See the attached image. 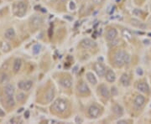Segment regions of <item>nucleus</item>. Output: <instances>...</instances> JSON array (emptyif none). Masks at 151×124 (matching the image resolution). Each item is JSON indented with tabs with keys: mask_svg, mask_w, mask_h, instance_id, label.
<instances>
[{
	"mask_svg": "<svg viewBox=\"0 0 151 124\" xmlns=\"http://www.w3.org/2000/svg\"><path fill=\"white\" fill-rule=\"evenodd\" d=\"M113 61H114V64H115L116 66H117V67H122L125 64L129 63V61H130V56L125 51H123V50H118L114 54Z\"/></svg>",
	"mask_w": 151,
	"mask_h": 124,
	"instance_id": "obj_1",
	"label": "nucleus"
},
{
	"mask_svg": "<svg viewBox=\"0 0 151 124\" xmlns=\"http://www.w3.org/2000/svg\"><path fill=\"white\" fill-rule=\"evenodd\" d=\"M27 12V4L20 1L17 2L13 5V13L17 17H24Z\"/></svg>",
	"mask_w": 151,
	"mask_h": 124,
	"instance_id": "obj_2",
	"label": "nucleus"
},
{
	"mask_svg": "<svg viewBox=\"0 0 151 124\" xmlns=\"http://www.w3.org/2000/svg\"><path fill=\"white\" fill-rule=\"evenodd\" d=\"M67 108H68V105H67V102L65 100L62 99V98H59V99H57V100L55 101V102L53 103L51 108L56 113H65L67 111Z\"/></svg>",
	"mask_w": 151,
	"mask_h": 124,
	"instance_id": "obj_3",
	"label": "nucleus"
},
{
	"mask_svg": "<svg viewBox=\"0 0 151 124\" xmlns=\"http://www.w3.org/2000/svg\"><path fill=\"white\" fill-rule=\"evenodd\" d=\"M42 24H43V19L39 15H34L33 18L30 19V25L35 29L40 27Z\"/></svg>",
	"mask_w": 151,
	"mask_h": 124,
	"instance_id": "obj_4",
	"label": "nucleus"
},
{
	"mask_svg": "<svg viewBox=\"0 0 151 124\" xmlns=\"http://www.w3.org/2000/svg\"><path fill=\"white\" fill-rule=\"evenodd\" d=\"M33 86V82L31 81H20L18 83V87L22 90V91H25L28 92L29 91Z\"/></svg>",
	"mask_w": 151,
	"mask_h": 124,
	"instance_id": "obj_5",
	"label": "nucleus"
},
{
	"mask_svg": "<svg viewBox=\"0 0 151 124\" xmlns=\"http://www.w3.org/2000/svg\"><path fill=\"white\" fill-rule=\"evenodd\" d=\"M101 109L97 105H92L89 108H88V115L91 118H96L100 115Z\"/></svg>",
	"mask_w": 151,
	"mask_h": 124,
	"instance_id": "obj_6",
	"label": "nucleus"
},
{
	"mask_svg": "<svg viewBox=\"0 0 151 124\" xmlns=\"http://www.w3.org/2000/svg\"><path fill=\"white\" fill-rule=\"evenodd\" d=\"M81 45L83 49H93L97 46L96 43L91 39H84L81 42Z\"/></svg>",
	"mask_w": 151,
	"mask_h": 124,
	"instance_id": "obj_7",
	"label": "nucleus"
},
{
	"mask_svg": "<svg viewBox=\"0 0 151 124\" xmlns=\"http://www.w3.org/2000/svg\"><path fill=\"white\" fill-rule=\"evenodd\" d=\"M117 31L116 29L114 28H109L106 33V39L108 41H112L113 39L117 38Z\"/></svg>",
	"mask_w": 151,
	"mask_h": 124,
	"instance_id": "obj_8",
	"label": "nucleus"
},
{
	"mask_svg": "<svg viewBox=\"0 0 151 124\" xmlns=\"http://www.w3.org/2000/svg\"><path fill=\"white\" fill-rule=\"evenodd\" d=\"M94 70H95L96 73L97 74V76H99L100 77L104 76L105 73H106V68H105V66L102 65V64L99 63V62L95 63V65H94Z\"/></svg>",
	"mask_w": 151,
	"mask_h": 124,
	"instance_id": "obj_9",
	"label": "nucleus"
},
{
	"mask_svg": "<svg viewBox=\"0 0 151 124\" xmlns=\"http://www.w3.org/2000/svg\"><path fill=\"white\" fill-rule=\"evenodd\" d=\"M145 98L144 96H142V95H138V96H136L135 98H134V106L137 108H139V109L142 108L145 105Z\"/></svg>",
	"mask_w": 151,
	"mask_h": 124,
	"instance_id": "obj_10",
	"label": "nucleus"
},
{
	"mask_svg": "<svg viewBox=\"0 0 151 124\" xmlns=\"http://www.w3.org/2000/svg\"><path fill=\"white\" fill-rule=\"evenodd\" d=\"M54 97H55V91L53 88H50L45 93V99L46 102H51L53 101Z\"/></svg>",
	"mask_w": 151,
	"mask_h": 124,
	"instance_id": "obj_11",
	"label": "nucleus"
},
{
	"mask_svg": "<svg viewBox=\"0 0 151 124\" xmlns=\"http://www.w3.org/2000/svg\"><path fill=\"white\" fill-rule=\"evenodd\" d=\"M137 88L140 92L143 93H149L150 92V86L146 82H140L137 86Z\"/></svg>",
	"mask_w": 151,
	"mask_h": 124,
	"instance_id": "obj_12",
	"label": "nucleus"
},
{
	"mask_svg": "<svg viewBox=\"0 0 151 124\" xmlns=\"http://www.w3.org/2000/svg\"><path fill=\"white\" fill-rule=\"evenodd\" d=\"M77 90L79 92L82 93V94H87V93H89L90 89L88 86L87 85V83L85 82H81L77 86Z\"/></svg>",
	"mask_w": 151,
	"mask_h": 124,
	"instance_id": "obj_13",
	"label": "nucleus"
},
{
	"mask_svg": "<svg viewBox=\"0 0 151 124\" xmlns=\"http://www.w3.org/2000/svg\"><path fill=\"white\" fill-rule=\"evenodd\" d=\"M98 89L100 91V94L102 95V97H104V98H109V97H110V92H109L107 86H105V85H102Z\"/></svg>",
	"mask_w": 151,
	"mask_h": 124,
	"instance_id": "obj_14",
	"label": "nucleus"
},
{
	"mask_svg": "<svg viewBox=\"0 0 151 124\" xmlns=\"http://www.w3.org/2000/svg\"><path fill=\"white\" fill-rule=\"evenodd\" d=\"M112 112L117 117H122L123 114V108L118 104H114L112 107Z\"/></svg>",
	"mask_w": 151,
	"mask_h": 124,
	"instance_id": "obj_15",
	"label": "nucleus"
},
{
	"mask_svg": "<svg viewBox=\"0 0 151 124\" xmlns=\"http://www.w3.org/2000/svg\"><path fill=\"white\" fill-rule=\"evenodd\" d=\"M106 80L108 82H110V83H112V82H114L115 80H116V75H115V73H114V71L112 70H107L106 72Z\"/></svg>",
	"mask_w": 151,
	"mask_h": 124,
	"instance_id": "obj_16",
	"label": "nucleus"
},
{
	"mask_svg": "<svg viewBox=\"0 0 151 124\" xmlns=\"http://www.w3.org/2000/svg\"><path fill=\"white\" fill-rule=\"evenodd\" d=\"M60 83L63 87L65 88H70L72 86V81L70 77H65V78H62V80L60 81Z\"/></svg>",
	"mask_w": 151,
	"mask_h": 124,
	"instance_id": "obj_17",
	"label": "nucleus"
},
{
	"mask_svg": "<svg viewBox=\"0 0 151 124\" xmlns=\"http://www.w3.org/2000/svg\"><path fill=\"white\" fill-rule=\"evenodd\" d=\"M131 24H132V25H134V27L140 28V29H145L146 28H147V25H146L145 24L142 23L139 19H133L131 20Z\"/></svg>",
	"mask_w": 151,
	"mask_h": 124,
	"instance_id": "obj_18",
	"label": "nucleus"
},
{
	"mask_svg": "<svg viewBox=\"0 0 151 124\" xmlns=\"http://www.w3.org/2000/svg\"><path fill=\"white\" fill-rule=\"evenodd\" d=\"M21 65H22V60L21 59H19V58L14 59V65H13V70H14V73H18L19 71L20 68H21Z\"/></svg>",
	"mask_w": 151,
	"mask_h": 124,
	"instance_id": "obj_19",
	"label": "nucleus"
},
{
	"mask_svg": "<svg viewBox=\"0 0 151 124\" xmlns=\"http://www.w3.org/2000/svg\"><path fill=\"white\" fill-rule=\"evenodd\" d=\"M4 36L7 39H13L15 37V31L13 28H9L4 33Z\"/></svg>",
	"mask_w": 151,
	"mask_h": 124,
	"instance_id": "obj_20",
	"label": "nucleus"
},
{
	"mask_svg": "<svg viewBox=\"0 0 151 124\" xmlns=\"http://www.w3.org/2000/svg\"><path fill=\"white\" fill-rule=\"evenodd\" d=\"M14 92H15L14 86L11 84H8L4 87V93L6 94V96H13L14 94Z\"/></svg>",
	"mask_w": 151,
	"mask_h": 124,
	"instance_id": "obj_21",
	"label": "nucleus"
},
{
	"mask_svg": "<svg viewBox=\"0 0 151 124\" xmlns=\"http://www.w3.org/2000/svg\"><path fill=\"white\" fill-rule=\"evenodd\" d=\"M0 49L3 52L7 53V52H9L10 49H11V45L9 44V43L6 42V41H2L0 43Z\"/></svg>",
	"mask_w": 151,
	"mask_h": 124,
	"instance_id": "obj_22",
	"label": "nucleus"
},
{
	"mask_svg": "<svg viewBox=\"0 0 151 124\" xmlns=\"http://www.w3.org/2000/svg\"><path fill=\"white\" fill-rule=\"evenodd\" d=\"M120 82L123 86H129L130 84V78L128 74H123L120 78Z\"/></svg>",
	"mask_w": 151,
	"mask_h": 124,
	"instance_id": "obj_23",
	"label": "nucleus"
},
{
	"mask_svg": "<svg viewBox=\"0 0 151 124\" xmlns=\"http://www.w3.org/2000/svg\"><path fill=\"white\" fill-rule=\"evenodd\" d=\"M86 76H87V81H89L92 85H96V84L97 83V81L96 76H94L92 72H87Z\"/></svg>",
	"mask_w": 151,
	"mask_h": 124,
	"instance_id": "obj_24",
	"label": "nucleus"
},
{
	"mask_svg": "<svg viewBox=\"0 0 151 124\" xmlns=\"http://www.w3.org/2000/svg\"><path fill=\"white\" fill-rule=\"evenodd\" d=\"M6 104L9 108H13L15 105V101L13 96H7L6 97Z\"/></svg>",
	"mask_w": 151,
	"mask_h": 124,
	"instance_id": "obj_25",
	"label": "nucleus"
},
{
	"mask_svg": "<svg viewBox=\"0 0 151 124\" xmlns=\"http://www.w3.org/2000/svg\"><path fill=\"white\" fill-rule=\"evenodd\" d=\"M122 34H123V37L126 39H128V40H131L133 39L132 33L130 32L129 29H123V30H122Z\"/></svg>",
	"mask_w": 151,
	"mask_h": 124,
	"instance_id": "obj_26",
	"label": "nucleus"
},
{
	"mask_svg": "<svg viewBox=\"0 0 151 124\" xmlns=\"http://www.w3.org/2000/svg\"><path fill=\"white\" fill-rule=\"evenodd\" d=\"M9 81V76L3 72V73H0V84H5V83H8Z\"/></svg>",
	"mask_w": 151,
	"mask_h": 124,
	"instance_id": "obj_27",
	"label": "nucleus"
},
{
	"mask_svg": "<svg viewBox=\"0 0 151 124\" xmlns=\"http://www.w3.org/2000/svg\"><path fill=\"white\" fill-rule=\"evenodd\" d=\"M24 99H25V95L22 93V92H20V93H18L16 96V100L19 102H22L24 101Z\"/></svg>",
	"mask_w": 151,
	"mask_h": 124,
	"instance_id": "obj_28",
	"label": "nucleus"
},
{
	"mask_svg": "<svg viewBox=\"0 0 151 124\" xmlns=\"http://www.w3.org/2000/svg\"><path fill=\"white\" fill-rule=\"evenodd\" d=\"M40 49H41V46H40V44H34L33 46V53L34 54H39V51H40Z\"/></svg>",
	"mask_w": 151,
	"mask_h": 124,
	"instance_id": "obj_29",
	"label": "nucleus"
},
{
	"mask_svg": "<svg viewBox=\"0 0 151 124\" xmlns=\"http://www.w3.org/2000/svg\"><path fill=\"white\" fill-rule=\"evenodd\" d=\"M133 14L135 15V16H140L142 14V12L140 9H134L133 10Z\"/></svg>",
	"mask_w": 151,
	"mask_h": 124,
	"instance_id": "obj_30",
	"label": "nucleus"
},
{
	"mask_svg": "<svg viewBox=\"0 0 151 124\" xmlns=\"http://www.w3.org/2000/svg\"><path fill=\"white\" fill-rule=\"evenodd\" d=\"M69 8H70L71 10H75L76 9V4H75V3L73 1H71L69 3Z\"/></svg>",
	"mask_w": 151,
	"mask_h": 124,
	"instance_id": "obj_31",
	"label": "nucleus"
},
{
	"mask_svg": "<svg viewBox=\"0 0 151 124\" xmlns=\"http://www.w3.org/2000/svg\"><path fill=\"white\" fill-rule=\"evenodd\" d=\"M111 92H112V96H115V95H117V88H116L115 86H112V88H111Z\"/></svg>",
	"mask_w": 151,
	"mask_h": 124,
	"instance_id": "obj_32",
	"label": "nucleus"
},
{
	"mask_svg": "<svg viewBox=\"0 0 151 124\" xmlns=\"http://www.w3.org/2000/svg\"><path fill=\"white\" fill-rule=\"evenodd\" d=\"M111 42H112V43H111V45H112V46H115V45H117V44H118L119 40H118V39H117V38H116L115 39L112 40Z\"/></svg>",
	"mask_w": 151,
	"mask_h": 124,
	"instance_id": "obj_33",
	"label": "nucleus"
},
{
	"mask_svg": "<svg viewBox=\"0 0 151 124\" xmlns=\"http://www.w3.org/2000/svg\"><path fill=\"white\" fill-rule=\"evenodd\" d=\"M143 73H144V72H143V70H142L141 68H138V69H137V74H138V75L142 76V75H143Z\"/></svg>",
	"mask_w": 151,
	"mask_h": 124,
	"instance_id": "obj_34",
	"label": "nucleus"
},
{
	"mask_svg": "<svg viewBox=\"0 0 151 124\" xmlns=\"http://www.w3.org/2000/svg\"><path fill=\"white\" fill-rule=\"evenodd\" d=\"M104 0H92V2L96 4H102Z\"/></svg>",
	"mask_w": 151,
	"mask_h": 124,
	"instance_id": "obj_35",
	"label": "nucleus"
},
{
	"mask_svg": "<svg viewBox=\"0 0 151 124\" xmlns=\"http://www.w3.org/2000/svg\"><path fill=\"white\" fill-rule=\"evenodd\" d=\"M24 118L26 119H28L29 118V111H25V113H24Z\"/></svg>",
	"mask_w": 151,
	"mask_h": 124,
	"instance_id": "obj_36",
	"label": "nucleus"
},
{
	"mask_svg": "<svg viewBox=\"0 0 151 124\" xmlns=\"http://www.w3.org/2000/svg\"><path fill=\"white\" fill-rule=\"evenodd\" d=\"M47 123H58L57 121H56V120H48Z\"/></svg>",
	"mask_w": 151,
	"mask_h": 124,
	"instance_id": "obj_37",
	"label": "nucleus"
},
{
	"mask_svg": "<svg viewBox=\"0 0 151 124\" xmlns=\"http://www.w3.org/2000/svg\"><path fill=\"white\" fill-rule=\"evenodd\" d=\"M4 116H5V113L4 112V110L0 108V117H4Z\"/></svg>",
	"mask_w": 151,
	"mask_h": 124,
	"instance_id": "obj_38",
	"label": "nucleus"
},
{
	"mask_svg": "<svg viewBox=\"0 0 151 124\" xmlns=\"http://www.w3.org/2000/svg\"><path fill=\"white\" fill-rule=\"evenodd\" d=\"M76 123H82V119L79 118L78 117L76 118Z\"/></svg>",
	"mask_w": 151,
	"mask_h": 124,
	"instance_id": "obj_39",
	"label": "nucleus"
},
{
	"mask_svg": "<svg viewBox=\"0 0 151 124\" xmlns=\"http://www.w3.org/2000/svg\"><path fill=\"white\" fill-rule=\"evenodd\" d=\"M117 123H120V124H123V123H127V121H125V120H120V121H118Z\"/></svg>",
	"mask_w": 151,
	"mask_h": 124,
	"instance_id": "obj_40",
	"label": "nucleus"
},
{
	"mask_svg": "<svg viewBox=\"0 0 151 124\" xmlns=\"http://www.w3.org/2000/svg\"><path fill=\"white\" fill-rule=\"evenodd\" d=\"M23 110H24V109H23V108H20V109H19V110H18V113H21V112H22Z\"/></svg>",
	"mask_w": 151,
	"mask_h": 124,
	"instance_id": "obj_41",
	"label": "nucleus"
},
{
	"mask_svg": "<svg viewBox=\"0 0 151 124\" xmlns=\"http://www.w3.org/2000/svg\"><path fill=\"white\" fill-rule=\"evenodd\" d=\"M62 3H64V2H66V1H67V0H61Z\"/></svg>",
	"mask_w": 151,
	"mask_h": 124,
	"instance_id": "obj_42",
	"label": "nucleus"
},
{
	"mask_svg": "<svg viewBox=\"0 0 151 124\" xmlns=\"http://www.w3.org/2000/svg\"><path fill=\"white\" fill-rule=\"evenodd\" d=\"M119 1H121V0H117V2H119Z\"/></svg>",
	"mask_w": 151,
	"mask_h": 124,
	"instance_id": "obj_43",
	"label": "nucleus"
},
{
	"mask_svg": "<svg viewBox=\"0 0 151 124\" xmlns=\"http://www.w3.org/2000/svg\"><path fill=\"white\" fill-rule=\"evenodd\" d=\"M150 35H151V34H150Z\"/></svg>",
	"mask_w": 151,
	"mask_h": 124,
	"instance_id": "obj_44",
	"label": "nucleus"
}]
</instances>
